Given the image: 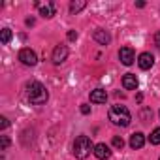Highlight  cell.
<instances>
[{
    "label": "cell",
    "mask_w": 160,
    "mask_h": 160,
    "mask_svg": "<svg viewBox=\"0 0 160 160\" xmlns=\"http://www.w3.org/2000/svg\"><path fill=\"white\" fill-rule=\"evenodd\" d=\"M27 96H28V102H30V104L42 106V104L47 102L49 92H47V89H45L40 81H32V83L27 85Z\"/></svg>",
    "instance_id": "cell-1"
},
{
    "label": "cell",
    "mask_w": 160,
    "mask_h": 160,
    "mask_svg": "<svg viewBox=\"0 0 160 160\" xmlns=\"http://www.w3.org/2000/svg\"><path fill=\"white\" fill-rule=\"evenodd\" d=\"M91 151H94V145L91 141L89 136H79L75 141H73V156L79 158V160H83L91 154Z\"/></svg>",
    "instance_id": "cell-2"
},
{
    "label": "cell",
    "mask_w": 160,
    "mask_h": 160,
    "mask_svg": "<svg viewBox=\"0 0 160 160\" xmlns=\"http://www.w3.org/2000/svg\"><path fill=\"white\" fill-rule=\"evenodd\" d=\"M109 121L115 126H128L130 121H132V115L124 106H113L109 109Z\"/></svg>",
    "instance_id": "cell-3"
},
{
    "label": "cell",
    "mask_w": 160,
    "mask_h": 160,
    "mask_svg": "<svg viewBox=\"0 0 160 160\" xmlns=\"http://www.w3.org/2000/svg\"><path fill=\"white\" fill-rule=\"evenodd\" d=\"M19 60H21L25 66H34V64L38 62V57H36V53H34L30 47H23V49L19 51Z\"/></svg>",
    "instance_id": "cell-4"
},
{
    "label": "cell",
    "mask_w": 160,
    "mask_h": 160,
    "mask_svg": "<svg viewBox=\"0 0 160 160\" xmlns=\"http://www.w3.org/2000/svg\"><path fill=\"white\" fill-rule=\"evenodd\" d=\"M119 58H121V62H122L124 66L134 64V60H136L134 49H132V47H121V51H119Z\"/></svg>",
    "instance_id": "cell-5"
},
{
    "label": "cell",
    "mask_w": 160,
    "mask_h": 160,
    "mask_svg": "<svg viewBox=\"0 0 160 160\" xmlns=\"http://www.w3.org/2000/svg\"><path fill=\"white\" fill-rule=\"evenodd\" d=\"M68 58V47L66 45H57L53 49V62L55 64H62Z\"/></svg>",
    "instance_id": "cell-6"
},
{
    "label": "cell",
    "mask_w": 160,
    "mask_h": 160,
    "mask_svg": "<svg viewBox=\"0 0 160 160\" xmlns=\"http://www.w3.org/2000/svg\"><path fill=\"white\" fill-rule=\"evenodd\" d=\"M94 156L98 158V160H106V158H109L111 156V149H109V145H106V143H98V145H94Z\"/></svg>",
    "instance_id": "cell-7"
},
{
    "label": "cell",
    "mask_w": 160,
    "mask_h": 160,
    "mask_svg": "<svg viewBox=\"0 0 160 160\" xmlns=\"http://www.w3.org/2000/svg\"><path fill=\"white\" fill-rule=\"evenodd\" d=\"M152 64H154V57L151 53H141L138 57V66L141 70H149V68H152Z\"/></svg>",
    "instance_id": "cell-8"
},
{
    "label": "cell",
    "mask_w": 160,
    "mask_h": 160,
    "mask_svg": "<svg viewBox=\"0 0 160 160\" xmlns=\"http://www.w3.org/2000/svg\"><path fill=\"white\" fill-rule=\"evenodd\" d=\"M122 87L126 91H136L138 89V77L134 73H124L122 75Z\"/></svg>",
    "instance_id": "cell-9"
},
{
    "label": "cell",
    "mask_w": 160,
    "mask_h": 160,
    "mask_svg": "<svg viewBox=\"0 0 160 160\" xmlns=\"http://www.w3.org/2000/svg\"><path fill=\"white\" fill-rule=\"evenodd\" d=\"M106 100H108V92L104 89H94L91 92V102L92 104H106Z\"/></svg>",
    "instance_id": "cell-10"
},
{
    "label": "cell",
    "mask_w": 160,
    "mask_h": 160,
    "mask_svg": "<svg viewBox=\"0 0 160 160\" xmlns=\"http://www.w3.org/2000/svg\"><path fill=\"white\" fill-rule=\"evenodd\" d=\"M143 145H145V136L141 132H136L130 136V147L132 149H141Z\"/></svg>",
    "instance_id": "cell-11"
},
{
    "label": "cell",
    "mask_w": 160,
    "mask_h": 160,
    "mask_svg": "<svg viewBox=\"0 0 160 160\" xmlns=\"http://www.w3.org/2000/svg\"><path fill=\"white\" fill-rule=\"evenodd\" d=\"M36 6L40 8V13H42V17H47V19H51V17L55 15V4H53V2H47L45 6H42V4H38V2H36Z\"/></svg>",
    "instance_id": "cell-12"
},
{
    "label": "cell",
    "mask_w": 160,
    "mask_h": 160,
    "mask_svg": "<svg viewBox=\"0 0 160 160\" xmlns=\"http://www.w3.org/2000/svg\"><path fill=\"white\" fill-rule=\"evenodd\" d=\"M94 40H96L100 45H108V43L111 42V36H109L106 30H102V28H96V30H94Z\"/></svg>",
    "instance_id": "cell-13"
},
{
    "label": "cell",
    "mask_w": 160,
    "mask_h": 160,
    "mask_svg": "<svg viewBox=\"0 0 160 160\" xmlns=\"http://www.w3.org/2000/svg\"><path fill=\"white\" fill-rule=\"evenodd\" d=\"M85 6H87L85 0H73V2L70 4V12H72V13H77V12H81Z\"/></svg>",
    "instance_id": "cell-14"
},
{
    "label": "cell",
    "mask_w": 160,
    "mask_h": 160,
    "mask_svg": "<svg viewBox=\"0 0 160 160\" xmlns=\"http://www.w3.org/2000/svg\"><path fill=\"white\" fill-rule=\"evenodd\" d=\"M149 139H151V143H152V145H160V128H154V130L151 132Z\"/></svg>",
    "instance_id": "cell-15"
},
{
    "label": "cell",
    "mask_w": 160,
    "mask_h": 160,
    "mask_svg": "<svg viewBox=\"0 0 160 160\" xmlns=\"http://www.w3.org/2000/svg\"><path fill=\"white\" fill-rule=\"evenodd\" d=\"M0 40H2V43H8L12 40V30L10 28H2V34H0Z\"/></svg>",
    "instance_id": "cell-16"
},
{
    "label": "cell",
    "mask_w": 160,
    "mask_h": 160,
    "mask_svg": "<svg viewBox=\"0 0 160 160\" xmlns=\"http://www.w3.org/2000/svg\"><path fill=\"white\" fill-rule=\"evenodd\" d=\"M113 147H115V149H122V147H124V139H122L121 136H115V138H113Z\"/></svg>",
    "instance_id": "cell-17"
},
{
    "label": "cell",
    "mask_w": 160,
    "mask_h": 160,
    "mask_svg": "<svg viewBox=\"0 0 160 160\" xmlns=\"http://www.w3.org/2000/svg\"><path fill=\"white\" fill-rule=\"evenodd\" d=\"M10 143H12V141H10V138H8V136H2V141H0V149L6 151V149L10 147Z\"/></svg>",
    "instance_id": "cell-18"
},
{
    "label": "cell",
    "mask_w": 160,
    "mask_h": 160,
    "mask_svg": "<svg viewBox=\"0 0 160 160\" xmlns=\"http://www.w3.org/2000/svg\"><path fill=\"white\" fill-rule=\"evenodd\" d=\"M68 40L70 42H75L77 40V32L75 30H68Z\"/></svg>",
    "instance_id": "cell-19"
},
{
    "label": "cell",
    "mask_w": 160,
    "mask_h": 160,
    "mask_svg": "<svg viewBox=\"0 0 160 160\" xmlns=\"http://www.w3.org/2000/svg\"><path fill=\"white\" fill-rule=\"evenodd\" d=\"M81 113H83V115H89V113H91V108H89L87 104H83V106H81Z\"/></svg>",
    "instance_id": "cell-20"
},
{
    "label": "cell",
    "mask_w": 160,
    "mask_h": 160,
    "mask_svg": "<svg viewBox=\"0 0 160 160\" xmlns=\"http://www.w3.org/2000/svg\"><path fill=\"white\" fill-rule=\"evenodd\" d=\"M154 45L160 49V32H156V34H154Z\"/></svg>",
    "instance_id": "cell-21"
},
{
    "label": "cell",
    "mask_w": 160,
    "mask_h": 160,
    "mask_svg": "<svg viewBox=\"0 0 160 160\" xmlns=\"http://www.w3.org/2000/svg\"><path fill=\"white\" fill-rule=\"evenodd\" d=\"M0 121H2V122H0V126H2V130H4V128H8V124H10V122H8V119H6V117H2Z\"/></svg>",
    "instance_id": "cell-22"
},
{
    "label": "cell",
    "mask_w": 160,
    "mask_h": 160,
    "mask_svg": "<svg viewBox=\"0 0 160 160\" xmlns=\"http://www.w3.org/2000/svg\"><path fill=\"white\" fill-rule=\"evenodd\" d=\"M32 25H34V19H32V17H30V19H27V27H32Z\"/></svg>",
    "instance_id": "cell-23"
},
{
    "label": "cell",
    "mask_w": 160,
    "mask_h": 160,
    "mask_svg": "<svg viewBox=\"0 0 160 160\" xmlns=\"http://www.w3.org/2000/svg\"><path fill=\"white\" fill-rule=\"evenodd\" d=\"M158 160H160V158H158Z\"/></svg>",
    "instance_id": "cell-24"
}]
</instances>
